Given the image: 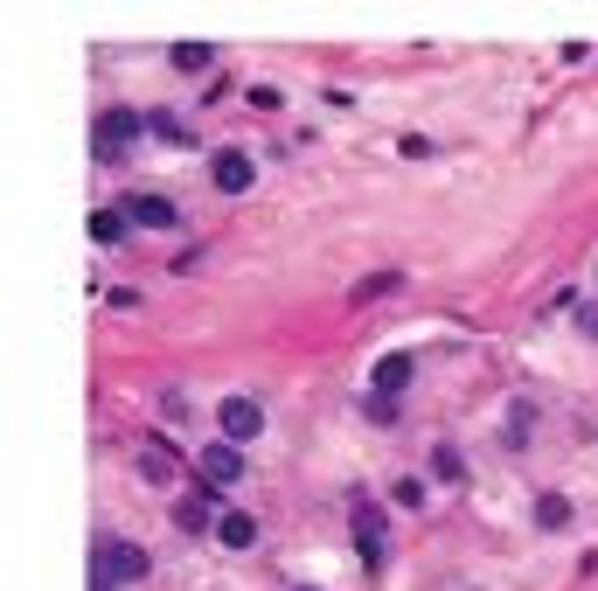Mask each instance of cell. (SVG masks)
I'll list each match as a JSON object with an SVG mask.
<instances>
[{"label":"cell","mask_w":598,"mask_h":591,"mask_svg":"<svg viewBox=\"0 0 598 591\" xmlns=\"http://www.w3.org/2000/svg\"><path fill=\"white\" fill-rule=\"evenodd\" d=\"M140 126H147L140 112H105V119H98V140H91V147H98V160H119V153H126V140H133Z\"/></svg>","instance_id":"277c9868"},{"label":"cell","mask_w":598,"mask_h":591,"mask_svg":"<svg viewBox=\"0 0 598 591\" xmlns=\"http://www.w3.org/2000/svg\"><path fill=\"white\" fill-rule=\"evenodd\" d=\"M209 174H216V188H223V195H244V188L258 181V160H251L244 147H216Z\"/></svg>","instance_id":"3957f363"},{"label":"cell","mask_w":598,"mask_h":591,"mask_svg":"<svg viewBox=\"0 0 598 591\" xmlns=\"http://www.w3.org/2000/svg\"><path fill=\"white\" fill-rule=\"evenodd\" d=\"M578 327H585V341H598V299H592V306H578Z\"/></svg>","instance_id":"d6986e66"},{"label":"cell","mask_w":598,"mask_h":591,"mask_svg":"<svg viewBox=\"0 0 598 591\" xmlns=\"http://www.w3.org/2000/svg\"><path fill=\"white\" fill-rule=\"evenodd\" d=\"M167 63H174V70H188V77H202V70L216 63V49H209V42H174V49H167Z\"/></svg>","instance_id":"8fae6325"},{"label":"cell","mask_w":598,"mask_h":591,"mask_svg":"<svg viewBox=\"0 0 598 591\" xmlns=\"http://www.w3.org/2000/svg\"><path fill=\"white\" fill-rule=\"evenodd\" d=\"M397 508H425V480H397Z\"/></svg>","instance_id":"2e32d148"},{"label":"cell","mask_w":598,"mask_h":591,"mask_svg":"<svg viewBox=\"0 0 598 591\" xmlns=\"http://www.w3.org/2000/svg\"><path fill=\"white\" fill-rule=\"evenodd\" d=\"M140 480H153V487L174 480V452H167V445H147V452H140Z\"/></svg>","instance_id":"4fadbf2b"},{"label":"cell","mask_w":598,"mask_h":591,"mask_svg":"<svg viewBox=\"0 0 598 591\" xmlns=\"http://www.w3.org/2000/svg\"><path fill=\"white\" fill-rule=\"evenodd\" d=\"M355 550H362V571H383V515L376 508H355Z\"/></svg>","instance_id":"52a82bcc"},{"label":"cell","mask_w":598,"mask_h":591,"mask_svg":"<svg viewBox=\"0 0 598 591\" xmlns=\"http://www.w3.org/2000/svg\"><path fill=\"white\" fill-rule=\"evenodd\" d=\"M216 418H223V439H230V445H244V439H258V432H265V411H258L251 397H230Z\"/></svg>","instance_id":"5b68a950"},{"label":"cell","mask_w":598,"mask_h":591,"mask_svg":"<svg viewBox=\"0 0 598 591\" xmlns=\"http://www.w3.org/2000/svg\"><path fill=\"white\" fill-rule=\"evenodd\" d=\"M237 473H244V452H237L230 439H209V445H202V459H195V480H202L209 494H216V487H230Z\"/></svg>","instance_id":"7a4b0ae2"},{"label":"cell","mask_w":598,"mask_h":591,"mask_svg":"<svg viewBox=\"0 0 598 591\" xmlns=\"http://www.w3.org/2000/svg\"><path fill=\"white\" fill-rule=\"evenodd\" d=\"M404 383H411V355H383L376 362V376H369V397H404Z\"/></svg>","instance_id":"ba28073f"},{"label":"cell","mask_w":598,"mask_h":591,"mask_svg":"<svg viewBox=\"0 0 598 591\" xmlns=\"http://www.w3.org/2000/svg\"><path fill=\"white\" fill-rule=\"evenodd\" d=\"M126 230H133L126 209H91V237H98V244H126Z\"/></svg>","instance_id":"7c38bea8"},{"label":"cell","mask_w":598,"mask_h":591,"mask_svg":"<svg viewBox=\"0 0 598 591\" xmlns=\"http://www.w3.org/2000/svg\"><path fill=\"white\" fill-rule=\"evenodd\" d=\"M174 522H181L188 536H202L209 522H223V508H216V494H209V487H195V494H181V501H174Z\"/></svg>","instance_id":"8992f818"},{"label":"cell","mask_w":598,"mask_h":591,"mask_svg":"<svg viewBox=\"0 0 598 591\" xmlns=\"http://www.w3.org/2000/svg\"><path fill=\"white\" fill-rule=\"evenodd\" d=\"M293 591H313V585H293Z\"/></svg>","instance_id":"ffe728a7"},{"label":"cell","mask_w":598,"mask_h":591,"mask_svg":"<svg viewBox=\"0 0 598 591\" xmlns=\"http://www.w3.org/2000/svg\"><path fill=\"white\" fill-rule=\"evenodd\" d=\"M432 473H439V480H459V452H452V445L432 452Z\"/></svg>","instance_id":"9a60e30c"},{"label":"cell","mask_w":598,"mask_h":591,"mask_svg":"<svg viewBox=\"0 0 598 591\" xmlns=\"http://www.w3.org/2000/svg\"><path fill=\"white\" fill-rule=\"evenodd\" d=\"M216 543H223V550H251V543H258V515H244V508H223V522H216Z\"/></svg>","instance_id":"30bf717a"},{"label":"cell","mask_w":598,"mask_h":591,"mask_svg":"<svg viewBox=\"0 0 598 591\" xmlns=\"http://www.w3.org/2000/svg\"><path fill=\"white\" fill-rule=\"evenodd\" d=\"M362 411H369V418H376V425H397V404H390V397H369V404H362Z\"/></svg>","instance_id":"e0dca14e"},{"label":"cell","mask_w":598,"mask_h":591,"mask_svg":"<svg viewBox=\"0 0 598 591\" xmlns=\"http://www.w3.org/2000/svg\"><path fill=\"white\" fill-rule=\"evenodd\" d=\"M147 571H153V557L140 550V543H126V536L98 543V578H105V585H140Z\"/></svg>","instance_id":"6da1fadb"},{"label":"cell","mask_w":598,"mask_h":591,"mask_svg":"<svg viewBox=\"0 0 598 591\" xmlns=\"http://www.w3.org/2000/svg\"><path fill=\"white\" fill-rule=\"evenodd\" d=\"M390 286H397V272H383V279H362V286H355V299H376V293H390Z\"/></svg>","instance_id":"ac0fdd59"},{"label":"cell","mask_w":598,"mask_h":591,"mask_svg":"<svg viewBox=\"0 0 598 591\" xmlns=\"http://www.w3.org/2000/svg\"><path fill=\"white\" fill-rule=\"evenodd\" d=\"M126 223H140V230H174V202H167V195H133V202H126Z\"/></svg>","instance_id":"9c48e42d"},{"label":"cell","mask_w":598,"mask_h":591,"mask_svg":"<svg viewBox=\"0 0 598 591\" xmlns=\"http://www.w3.org/2000/svg\"><path fill=\"white\" fill-rule=\"evenodd\" d=\"M536 522L543 529H571V501L564 494H536Z\"/></svg>","instance_id":"5bb4252c"}]
</instances>
